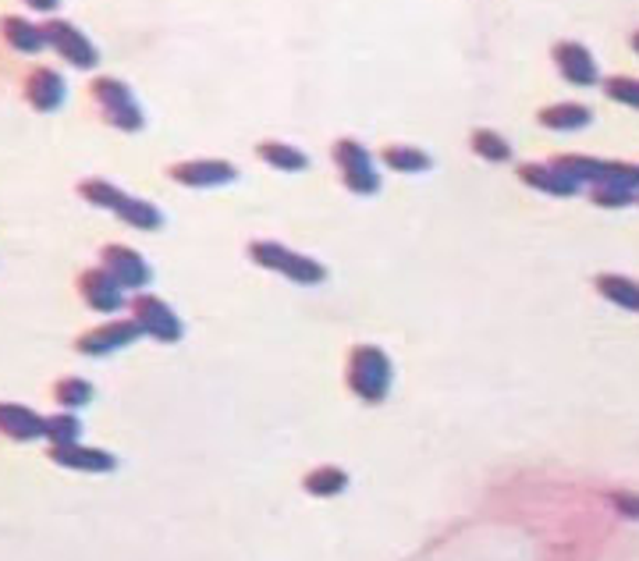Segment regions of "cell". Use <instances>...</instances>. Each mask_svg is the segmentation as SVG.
I'll return each instance as SVG.
<instances>
[{
	"instance_id": "cell-26",
	"label": "cell",
	"mask_w": 639,
	"mask_h": 561,
	"mask_svg": "<svg viewBox=\"0 0 639 561\" xmlns=\"http://www.w3.org/2000/svg\"><path fill=\"white\" fill-rule=\"evenodd\" d=\"M43 437L50 445H69V440L82 437V419L75 416V409H61L43 416Z\"/></svg>"
},
{
	"instance_id": "cell-2",
	"label": "cell",
	"mask_w": 639,
	"mask_h": 561,
	"mask_svg": "<svg viewBox=\"0 0 639 561\" xmlns=\"http://www.w3.org/2000/svg\"><path fill=\"white\" fill-rule=\"evenodd\" d=\"M249 260L263 267V270H274V274L289 278L292 284H320L327 281V267L306 257V252H295L289 246L281 242H271V238H252V242L245 246Z\"/></svg>"
},
{
	"instance_id": "cell-17",
	"label": "cell",
	"mask_w": 639,
	"mask_h": 561,
	"mask_svg": "<svg viewBox=\"0 0 639 561\" xmlns=\"http://www.w3.org/2000/svg\"><path fill=\"white\" fill-rule=\"evenodd\" d=\"M114 217L122 220L125 228H136V231H160L164 228V210L143 196H125L122 207L114 210Z\"/></svg>"
},
{
	"instance_id": "cell-28",
	"label": "cell",
	"mask_w": 639,
	"mask_h": 561,
	"mask_svg": "<svg viewBox=\"0 0 639 561\" xmlns=\"http://www.w3.org/2000/svg\"><path fill=\"white\" fill-rule=\"evenodd\" d=\"M600 90L615 104H626V107H636L639 111V79L632 75H608L600 82Z\"/></svg>"
},
{
	"instance_id": "cell-30",
	"label": "cell",
	"mask_w": 639,
	"mask_h": 561,
	"mask_svg": "<svg viewBox=\"0 0 639 561\" xmlns=\"http://www.w3.org/2000/svg\"><path fill=\"white\" fill-rule=\"evenodd\" d=\"M604 181L626 185V189L639 193V164H629V160H604Z\"/></svg>"
},
{
	"instance_id": "cell-25",
	"label": "cell",
	"mask_w": 639,
	"mask_h": 561,
	"mask_svg": "<svg viewBox=\"0 0 639 561\" xmlns=\"http://www.w3.org/2000/svg\"><path fill=\"white\" fill-rule=\"evenodd\" d=\"M50 395H54L61 409H86V405L96 398V387L82 377H61V381H54V391H50Z\"/></svg>"
},
{
	"instance_id": "cell-11",
	"label": "cell",
	"mask_w": 639,
	"mask_h": 561,
	"mask_svg": "<svg viewBox=\"0 0 639 561\" xmlns=\"http://www.w3.org/2000/svg\"><path fill=\"white\" fill-rule=\"evenodd\" d=\"M22 96L36 114H54L64 104V96H69V82H64L57 67L36 64V67H29L22 79Z\"/></svg>"
},
{
	"instance_id": "cell-14",
	"label": "cell",
	"mask_w": 639,
	"mask_h": 561,
	"mask_svg": "<svg viewBox=\"0 0 639 561\" xmlns=\"http://www.w3.org/2000/svg\"><path fill=\"white\" fill-rule=\"evenodd\" d=\"M46 458L54 466H64V469H72V472H114L117 469V455H111L107 448L82 445V440H69V445H50Z\"/></svg>"
},
{
	"instance_id": "cell-6",
	"label": "cell",
	"mask_w": 639,
	"mask_h": 561,
	"mask_svg": "<svg viewBox=\"0 0 639 561\" xmlns=\"http://www.w3.org/2000/svg\"><path fill=\"white\" fill-rule=\"evenodd\" d=\"M143 337L139 324L132 316H111L104 320V324H96V328H86L78 337H75V352L78 355H90V360H99V355H114V352H122L128 345H136Z\"/></svg>"
},
{
	"instance_id": "cell-29",
	"label": "cell",
	"mask_w": 639,
	"mask_h": 561,
	"mask_svg": "<svg viewBox=\"0 0 639 561\" xmlns=\"http://www.w3.org/2000/svg\"><path fill=\"white\" fill-rule=\"evenodd\" d=\"M632 199H636V193L626 189V185H615V181H597L590 189V202L594 207H604V210H621V207H629Z\"/></svg>"
},
{
	"instance_id": "cell-16",
	"label": "cell",
	"mask_w": 639,
	"mask_h": 561,
	"mask_svg": "<svg viewBox=\"0 0 639 561\" xmlns=\"http://www.w3.org/2000/svg\"><path fill=\"white\" fill-rule=\"evenodd\" d=\"M0 37L19 54H40V50H46L43 25L22 19V14H0Z\"/></svg>"
},
{
	"instance_id": "cell-32",
	"label": "cell",
	"mask_w": 639,
	"mask_h": 561,
	"mask_svg": "<svg viewBox=\"0 0 639 561\" xmlns=\"http://www.w3.org/2000/svg\"><path fill=\"white\" fill-rule=\"evenodd\" d=\"M22 4L32 8V11H40V14H54L61 0H22Z\"/></svg>"
},
{
	"instance_id": "cell-9",
	"label": "cell",
	"mask_w": 639,
	"mask_h": 561,
	"mask_svg": "<svg viewBox=\"0 0 639 561\" xmlns=\"http://www.w3.org/2000/svg\"><path fill=\"white\" fill-rule=\"evenodd\" d=\"M167 178L185 189H221L239 178V167L221 157H196V160H178L167 167Z\"/></svg>"
},
{
	"instance_id": "cell-23",
	"label": "cell",
	"mask_w": 639,
	"mask_h": 561,
	"mask_svg": "<svg viewBox=\"0 0 639 561\" xmlns=\"http://www.w3.org/2000/svg\"><path fill=\"white\" fill-rule=\"evenodd\" d=\"M75 193H78V199H86L90 207L111 210V214L122 207V199L128 196L125 189H117V185L107 181V178H82V181L75 185Z\"/></svg>"
},
{
	"instance_id": "cell-24",
	"label": "cell",
	"mask_w": 639,
	"mask_h": 561,
	"mask_svg": "<svg viewBox=\"0 0 639 561\" xmlns=\"http://www.w3.org/2000/svg\"><path fill=\"white\" fill-rule=\"evenodd\" d=\"M469 146H473V153H476L480 160H486V164L512 160V143L504 139L501 132H494V128H473V132H469Z\"/></svg>"
},
{
	"instance_id": "cell-31",
	"label": "cell",
	"mask_w": 639,
	"mask_h": 561,
	"mask_svg": "<svg viewBox=\"0 0 639 561\" xmlns=\"http://www.w3.org/2000/svg\"><path fill=\"white\" fill-rule=\"evenodd\" d=\"M611 505H615L626 519H639V495H629V490H615Z\"/></svg>"
},
{
	"instance_id": "cell-27",
	"label": "cell",
	"mask_w": 639,
	"mask_h": 561,
	"mask_svg": "<svg viewBox=\"0 0 639 561\" xmlns=\"http://www.w3.org/2000/svg\"><path fill=\"white\" fill-rule=\"evenodd\" d=\"M554 164L565 167V172H568L572 178H579L583 185H586V181H590V185L604 181V160H600V157H586V153H558V157H554Z\"/></svg>"
},
{
	"instance_id": "cell-1",
	"label": "cell",
	"mask_w": 639,
	"mask_h": 561,
	"mask_svg": "<svg viewBox=\"0 0 639 561\" xmlns=\"http://www.w3.org/2000/svg\"><path fill=\"white\" fill-rule=\"evenodd\" d=\"M395 381V366L388 360V352L377 349V345H356L348 352V363H345V384L348 391L366 405H380L388 398Z\"/></svg>"
},
{
	"instance_id": "cell-13",
	"label": "cell",
	"mask_w": 639,
	"mask_h": 561,
	"mask_svg": "<svg viewBox=\"0 0 639 561\" xmlns=\"http://www.w3.org/2000/svg\"><path fill=\"white\" fill-rule=\"evenodd\" d=\"M515 175L523 185H530V189L536 193H547V196H576L583 189V181L579 178H572L565 167H558L554 160H530V164H518L515 167Z\"/></svg>"
},
{
	"instance_id": "cell-12",
	"label": "cell",
	"mask_w": 639,
	"mask_h": 561,
	"mask_svg": "<svg viewBox=\"0 0 639 561\" xmlns=\"http://www.w3.org/2000/svg\"><path fill=\"white\" fill-rule=\"evenodd\" d=\"M551 61H554V67H558V75L565 82H572V86H579V90H590V86H597V82H600L594 54L583 43H576V40H558V43H554L551 46Z\"/></svg>"
},
{
	"instance_id": "cell-4",
	"label": "cell",
	"mask_w": 639,
	"mask_h": 561,
	"mask_svg": "<svg viewBox=\"0 0 639 561\" xmlns=\"http://www.w3.org/2000/svg\"><path fill=\"white\" fill-rule=\"evenodd\" d=\"M125 310H128V316L139 324V331H143L146 337H154V342H160V345L181 342V334H185L181 316H178L160 295L146 292V288H143V292H132Z\"/></svg>"
},
{
	"instance_id": "cell-33",
	"label": "cell",
	"mask_w": 639,
	"mask_h": 561,
	"mask_svg": "<svg viewBox=\"0 0 639 561\" xmlns=\"http://www.w3.org/2000/svg\"><path fill=\"white\" fill-rule=\"evenodd\" d=\"M632 50H636V54H639V32H632Z\"/></svg>"
},
{
	"instance_id": "cell-18",
	"label": "cell",
	"mask_w": 639,
	"mask_h": 561,
	"mask_svg": "<svg viewBox=\"0 0 639 561\" xmlns=\"http://www.w3.org/2000/svg\"><path fill=\"white\" fill-rule=\"evenodd\" d=\"M380 164L388 167V172H398V175H423L433 167V157L427 149L419 146H406V143H391L380 149Z\"/></svg>"
},
{
	"instance_id": "cell-15",
	"label": "cell",
	"mask_w": 639,
	"mask_h": 561,
	"mask_svg": "<svg viewBox=\"0 0 639 561\" xmlns=\"http://www.w3.org/2000/svg\"><path fill=\"white\" fill-rule=\"evenodd\" d=\"M0 437L19 440V445L40 440L43 437V413L29 409V405H19V402H0Z\"/></svg>"
},
{
	"instance_id": "cell-19",
	"label": "cell",
	"mask_w": 639,
	"mask_h": 561,
	"mask_svg": "<svg viewBox=\"0 0 639 561\" xmlns=\"http://www.w3.org/2000/svg\"><path fill=\"white\" fill-rule=\"evenodd\" d=\"M252 153H256L263 164H271L274 172H306L310 167L306 153L292 143H281V139H260L256 146H252Z\"/></svg>"
},
{
	"instance_id": "cell-10",
	"label": "cell",
	"mask_w": 639,
	"mask_h": 561,
	"mask_svg": "<svg viewBox=\"0 0 639 561\" xmlns=\"http://www.w3.org/2000/svg\"><path fill=\"white\" fill-rule=\"evenodd\" d=\"M99 263L122 281L125 292H143V288L154 281V267L146 263L143 252L132 249V246H122V242H107L104 249H99Z\"/></svg>"
},
{
	"instance_id": "cell-20",
	"label": "cell",
	"mask_w": 639,
	"mask_h": 561,
	"mask_svg": "<svg viewBox=\"0 0 639 561\" xmlns=\"http://www.w3.org/2000/svg\"><path fill=\"white\" fill-rule=\"evenodd\" d=\"M590 107L586 104H551V107H541L536 111V122L551 132H576V128H586L590 125Z\"/></svg>"
},
{
	"instance_id": "cell-8",
	"label": "cell",
	"mask_w": 639,
	"mask_h": 561,
	"mask_svg": "<svg viewBox=\"0 0 639 561\" xmlns=\"http://www.w3.org/2000/svg\"><path fill=\"white\" fill-rule=\"evenodd\" d=\"M75 288H78L82 302H86L93 313H122V305H128V292L104 263L78 270Z\"/></svg>"
},
{
	"instance_id": "cell-5",
	"label": "cell",
	"mask_w": 639,
	"mask_h": 561,
	"mask_svg": "<svg viewBox=\"0 0 639 561\" xmlns=\"http://www.w3.org/2000/svg\"><path fill=\"white\" fill-rule=\"evenodd\" d=\"M331 160L338 167L342 185L356 196H377L380 193V175L377 164L369 157V149L356 139H338L331 146Z\"/></svg>"
},
{
	"instance_id": "cell-3",
	"label": "cell",
	"mask_w": 639,
	"mask_h": 561,
	"mask_svg": "<svg viewBox=\"0 0 639 561\" xmlns=\"http://www.w3.org/2000/svg\"><path fill=\"white\" fill-rule=\"evenodd\" d=\"M90 100L96 104L99 111V122L117 128V132H143L146 128V114L143 107L136 104V96H132V90L125 86L122 79L114 75H96L90 82Z\"/></svg>"
},
{
	"instance_id": "cell-22",
	"label": "cell",
	"mask_w": 639,
	"mask_h": 561,
	"mask_svg": "<svg viewBox=\"0 0 639 561\" xmlns=\"http://www.w3.org/2000/svg\"><path fill=\"white\" fill-rule=\"evenodd\" d=\"M348 487V472L342 466H316L302 476V490L313 498H334Z\"/></svg>"
},
{
	"instance_id": "cell-21",
	"label": "cell",
	"mask_w": 639,
	"mask_h": 561,
	"mask_svg": "<svg viewBox=\"0 0 639 561\" xmlns=\"http://www.w3.org/2000/svg\"><path fill=\"white\" fill-rule=\"evenodd\" d=\"M594 284L608 302L621 305V310H629V313H639V281H632L626 274H597Z\"/></svg>"
},
{
	"instance_id": "cell-7",
	"label": "cell",
	"mask_w": 639,
	"mask_h": 561,
	"mask_svg": "<svg viewBox=\"0 0 639 561\" xmlns=\"http://www.w3.org/2000/svg\"><path fill=\"white\" fill-rule=\"evenodd\" d=\"M43 32H46V46L54 50V54H61L72 67H78V72H93V67H96L99 50L93 46V40L75 22L50 19V22H43Z\"/></svg>"
}]
</instances>
